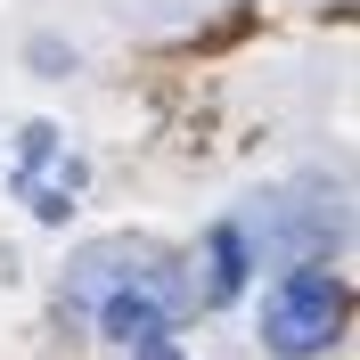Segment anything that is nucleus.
I'll return each instance as SVG.
<instances>
[{"label": "nucleus", "instance_id": "obj_4", "mask_svg": "<svg viewBox=\"0 0 360 360\" xmlns=\"http://www.w3.org/2000/svg\"><path fill=\"white\" fill-rule=\"evenodd\" d=\"M246 278H254V229L221 221L213 238H205V278H188V295H197V303H238Z\"/></svg>", "mask_w": 360, "mask_h": 360}, {"label": "nucleus", "instance_id": "obj_1", "mask_svg": "<svg viewBox=\"0 0 360 360\" xmlns=\"http://www.w3.org/2000/svg\"><path fill=\"white\" fill-rule=\"evenodd\" d=\"M336 336H344V278L319 270V262L278 270V287H270V303H262V344L278 360H311Z\"/></svg>", "mask_w": 360, "mask_h": 360}, {"label": "nucleus", "instance_id": "obj_5", "mask_svg": "<svg viewBox=\"0 0 360 360\" xmlns=\"http://www.w3.org/2000/svg\"><path fill=\"white\" fill-rule=\"evenodd\" d=\"M131 352H139V360H180V352H172V344H164V336H148V344H131Z\"/></svg>", "mask_w": 360, "mask_h": 360}, {"label": "nucleus", "instance_id": "obj_2", "mask_svg": "<svg viewBox=\"0 0 360 360\" xmlns=\"http://www.w3.org/2000/svg\"><path fill=\"white\" fill-rule=\"evenodd\" d=\"M180 319H188V278H180L164 254H139V262L98 295V328H107L115 344H148V336H164V328H180Z\"/></svg>", "mask_w": 360, "mask_h": 360}, {"label": "nucleus", "instance_id": "obj_3", "mask_svg": "<svg viewBox=\"0 0 360 360\" xmlns=\"http://www.w3.org/2000/svg\"><path fill=\"white\" fill-rule=\"evenodd\" d=\"M17 197L41 213V221H66L74 197H82V156L66 148L58 123H25L17 139Z\"/></svg>", "mask_w": 360, "mask_h": 360}]
</instances>
